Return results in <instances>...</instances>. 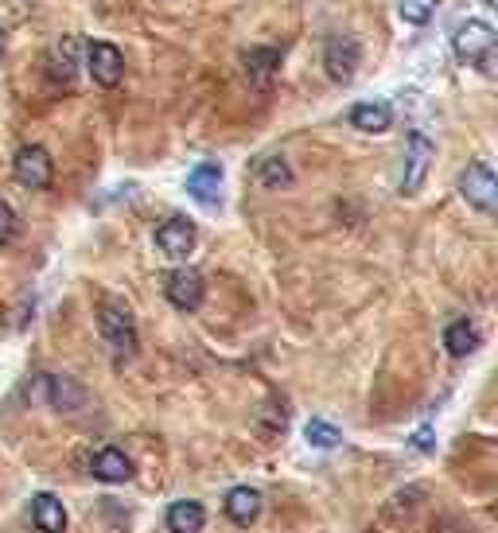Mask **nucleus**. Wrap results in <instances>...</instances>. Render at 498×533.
Instances as JSON below:
<instances>
[{"instance_id": "nucleus-20", "label": "nucleus", "mask_w": 498, "mask_h": 533, "mask_svg": "<svg viewBox=\"0 0 498 533\" xmlns=\"http://www.w3.org/2000/svg\"><path fill=\"white\" fill-rule=\"evenodd\" d=\"M304 440H308L312 448H320V452H331V448L343 444V432L331 425V421H323V417H312L308 428H304Z\"/></svg>"}, {"instance_id": "nucleus-16", "label": "nucleus", "mask_w": 498, "mask_h": 533, "mask_svg": "<svg viewBox=\"0 0 498 533\" xmlns=\"http://www.w3.org/2000/svg\"><path fill=\"white\" fill-rule=\"evenodd\" d=\"M32 526L39 533H63L67 530V510H63V502L55 495H36L32 498Z\"/></svg>"}, {"instance_id": "nucleus-7", "label": "nucleus", "mask_w": 498, "mask_h": 533, "mask_svg": "<svg viewBox=\"0 0 498 533\" xmlns=\"http://www.w3.org/2000/svg\"><path fill=\"white\" fill-rule=\"evenodd\" d=\"M164 296L176 304L179 312H195V308L203 304V296H207V281H203V273H195V269H176V273H168V281H164Z\"/></svg>"}, {"instance_id": "nucleus-19", "label": "nucleus", "mask_w": 498, "mask_h": 533, "mask_svg": "<svg viewBox=\"0 0 498 533\" xmlns=\"http://www.w3.org/2000/svg\"><path fill=\"white\" fill-rule=\"evenodd\" d=\"M78 47H82V43H78V36H67L63 43H59V47H55V51H51V78H63V82H71L74 71H78V63H74V59H78Z\"/></svg>"}, {"instance_id": "nucleus-6", "label": "nucleus", "mask_w": 498, "mask_h": 533, "mask_svg": "<svg viewBox=\"0 0 498 533\" xmlns=\"http://www.w3.org/2000/svg\"><path fill=\"white\" fill-rule=\"evenodd\" d=\"M86 71H90V78H94L98 86L113 90V86L125 78V55H121L113 43L98 39V43L86 47Z\"/></svg>"}, {"instance_id": "nucleus-11", "label": "nucleus", "mask_w": 498, "mask_h": 533, "mask_svg": "<svg viewBox=\"0 0 498 533\" xmlns=\"http://www.w3.org/2000/svg\"><path fill=\"white\" fill-rule=\"evenodd\" d=\"M218 187H222V164H195L191 172H187V195L195 199V203H203V207H214L218 203Z\"/></svg>"}, {"instance_id": "nucleus-21", "label": "nucleus", "mask_w": 498, "mask_h": 533, "mask_svg": "<svg viewBox=\"0 0 498 533\" xmlns=\"http://www.w3.org/2000/svg\"><path fill=\"white\" fill-rule=\"evenodd\" d=\"M257 179H261L265 187H288V183H292V168H288L285 156H269V160L257 164Z\"/></svg>"}, {"instance_id": "nucleus-15", "label": "nucleus", "mask_w": 498, "mask_h": 533, "mask_svg": "<svg viewBox=\"0 0 498 533\" xmlns=\"http://www.w3.org/2000/svg\"><path fill=\"white\" fill-rule=\"evenodd\" d=\"M479 343H483V335H479V327L471 320H452L444 327V351L452 358H467L479 351Z\"/></svg>"}, {"instance_id": "nucleus-24", "label": "nucleus", "mask_w": 498, "mask_h": 533, "mask_svg": "<svg viewBox=\"0 0 498 533\" xmlns=\"http://www.w3.org/2000/svg\"><path fill=\"white\" fill-rule=\"evenodd\" d=\"M413 448H417V452H432V428L425 425L417 436H413Z\"/></svg>"}, {"instance_id": "nucleus-5", "label": "nucleus", "mask_w": 498, "mask_h": 533, "mask_svg": "<svg viewBox=\"0 0 498 533\" xmlns=\"http://www.w3.org/2000/svg\"><path fill=\"white\" fill-rule=\"evenodd\" d=\"M432 160H436V144L428 141L425 133H413L409 152H405V172H401V195H417L425 187Z\"/></svg>"}, {"instance_id": "nucleus-1", "label": "nucleus", "mask_w": 498, "mask_h": 533, "mask_svg": "<svg viewBox=\"0 0 498 533\" xmlns=\"http://www.w3.org/2000/svg\"><path fill=\"white\" fill-rule=\"evenodd\" d=\"M495 47H498V36L487 20H467V24L456 28V36H452L456 59L483 74H495Z\"/></svg>"}, {"instance_id": "nucleus-14", "label": "nucleus", "mask_w": 498, "mask_h": 533, "mask_svg": "<svg viewBox=\"0 0 498 533\" xmlns=\"http://www.w3.org/2000/svg\"><path fill=\"white\" fill-rule=\"evenodd\" d=\"M351 125H355L358 133H386L393 125L390 102H382V98H374V102H355V106H351Z\"/></svg>"}, {"instance_id": "nucleus-13", "label": "nucleus", "mask_w": 498, "mask_h": 533, "mask_svg": "<svg viewBox=\"0 0 498 533\" xmlns=\"http://www.w3.org/2000/svg\"><path fill=\"white\" fill-rule=\"evenodd\" d=\"M90 475L102 479V483H129L133 479V460L121 448H102L90 463Z\"/></svg>"}, {"instance_id": "nucleus-22", "label": "nucleus", "mask_w": 498, "mask_h": 533, "mask_svg": "<svg viewBox=\"0 0 498 533\" xmlns=\"http://www.w3.org/2000/svg\"><path fill=\"white\" fill-rule=\"evenodd\" d=\"M397 12H401V20L405 24H413V28H421L432 20V12H436V0H397Z\"/></svg>"}, {"instance_id": "nucleus-18", "label": "nucleus", "mask_w": 498, "mask_h": 533, "mask_svg": "<svg viewBox=\"0 0 498 533\" xmlns=\"http://www.w3.org/2000/svg\"><path fill=\"white\" fill-rule=\"evenodd\" d=\"M257 514H261V491H253V487H234V491L226 495V518H230V522L253 526Z\"/></svg>"}, {"instance_id": "nucleus-8", "label": "nucleus", "mask_w": 498, "mask_h": 533, "mask_svg": "<svg viewBox=\"0 0 498 533\" xmlns=\"http://www.w3.org/2000/svg\"><path fill=\"white\" fill-rule=\"evenodd\" d=\"M358 63H362L358 39H347V36L327 39V47H323V67H327V74H331L335 82H351L358 71Z\"/></svg>"}, {"instance_id": "nucleus-17", "label": "nucleus", "mask_w": 498, "mask_h": 533, "mask_svg": "<svg viewBox=\"0 0 498 533\" xmlns=\"http://www.w3.org/2000/svg\"><path fill=\"white\" fill-rule=\"evenodd\" d=\"M207 526V510H203V502H195V498H179L168 506V530L172 533H203Z\"/></svg>"}, {"instance_id": "nucleus-23", "label": "nucleus", "mask_w": 498, "mask_h": 533, "mask_svg": "<svg viewBox=\"0 0 498 533\" xmlns=\"http://www.w3.org/2000/svg\"><path fill=\"white\" fill-rule=\"evenodd\" d=\"M20 238V214L0 199V246H12Z\"/></svg>"}, {"instance_id": "nucleus-12", "label": "nucleus", "mask_w": 498, "mask_h": 533, "mask_svg": "<svg viewBox=\"0 0 498 533\" xmlns=\"http://www.w3.org/2000/svg\"><path fill=\"white\" fill-rule=\"evenodd\" d=\"M43 382V390H47V401H51V409H59V413H78V409H86V390L74 382V378H39Z\"/></svg>"}, {"instance_id": "nucleus-25", "label": "nucleus", "mask_w": 498, "mask_h": 533, "mask_svg": "<svg viewBox=\"0 0 498 533\" xmlns=\"http://www.w3.org/2000/svg\"><path fill=\"white\" fill-rule=\"evenodd\" d=\"M0 63H4V28H0Z\"/></svg>"}, {"instance_id": "nucleus-9", "label": "nucleus", "mask_w": 498, "mask_h": 533, "mask_svg": "<svg viewBox=\"0 0 498 533\" xmlns=\"http://www.w3.org/2000/svg\"><path fill=\"white\" fill-rule=\"evenodd\" d=\"M156 246L164 257H172V261H183V257H191V249H195V222L191 218H168L160 230H156Z\"/></svg>"}, {"instance_id": "nucleus-26", "label": "nucleus", "mask_w": 498, "mask_h": 533, "mask_svg": "<svg viewBox=\"0 0 498 533\" xmlns=\"http://www.w3.org/2000/svg\"><path fill=\"white\" fill-rule=\"evenodd\" d=\"M483 4H495V0H483Z\"/></svg>"}, {"instance_id": "nucleus-3", "label": "nucleus", "mask_w": 498, "mask_h": 533, "mask_svg": "<svg viewBox=\"0 0 498 533\" xmlns=\"http://www.w3.org/2000/svg\"><path fill=\"white\" fill-rule=\"evenodd\" d=\"M12 176L16 183H24L28 191H47L51 179H55V164H51V152L39 148V144H24L12 160Z\"/></svg>"}, {"instance_id": "nucleus-2", "label": "nucleus", "mask_w": 498, "mask_h": 533, "mask_svg": "<svg viewBox=\"0 0 498 533\" xmlns=\"http://www.w3.org/2000/svg\"><path fill=\"white\" fill-rule=\"evenodd\" d=\"M98 331H102V339L109 343V351H113L117 362L137 355V323H133V316H129L125 308L106 304V308L98 312Z\"/></svg>"}, {"instance_id": "nucleus-10", "label": "nucleus", "mask_w": 498, "mask_h": 533, "mask_svg": "<svg viewBox=\"0 0 498 533\" xmlns=\"http://www.w3.org/2000/svg\"><path fill=\"white\" fill-rule=\"evenodd\" d=\"M242 67H246L249 86L265 90V86H273V78L281 71V51L277 47H249L242 55Z\"/></svg>"}, {"instance_id": "nucleus-4", "label": "nucleus", "mask_w": 498, "mask_h": 533, "mask_svg": "<svg viewBox=\"0 0 498 533\" xmlns=\"http://www.w3.org/2000/svg\"><path fill=\"white\" fill-rule=\"evenodd\" d=\"M460 195L475 207V211L491 214L498 207V179L495 168L487 160H475L467 172L460 176Z\"/></svg>"}]
</instances>
